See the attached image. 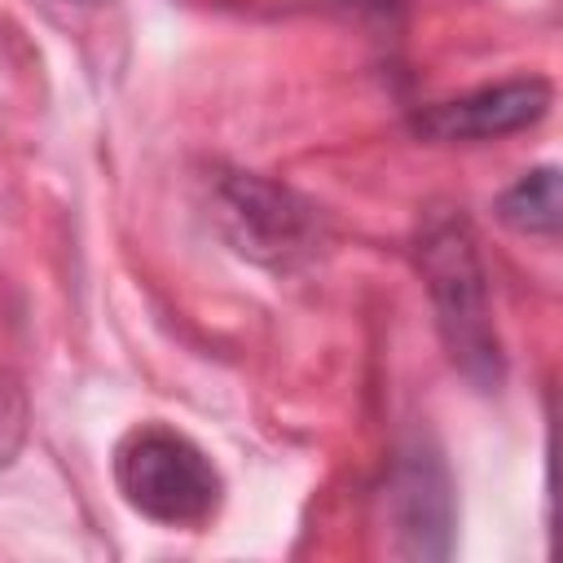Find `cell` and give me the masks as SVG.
<instances>
[{"instance_id":"6da1fadb","label":"cell","mask_w":563,"mask_h":563,"mask_svg":"<svg viewBox=\"0 0 563 563\" xmlns=\"http://www.w3.org/2000/svg\"><path fill=\"white\" fill-rule=\"evenodd\" d=\"M418 268L427 277V295H431L449 361L479 391H497L506 378V356H501V339L493 325L488 282H484L471 224L462 216H444L427 224L418 242Z\"/></svg>"},{"instance_id":"7a4b0ae2","label":"cell","mask_w":563,"mask_h":563,"mask_svg":"<svg viewBox=\"0 0 563 563\" xmlns=\"http://www.w3.org/2000/svg\"><path fill=\"white\" fill-rule=\"evenodd\" d=\"M114 484L141 519L163 528H202L224 501L216 462L163 422H141L114 444Z\"/></svg>"},{"instance_id":"3957f363","label":"cell","mask_w":563,"mask_h":563,"mask_svg":"<svg viewBox=\"0 0 563 563\" xmlns=\"http://www.w3.org/2000/svg\"><path fill=\"white\" fill-rule=\"evenodd\" d=\"M216 207H220V224L224 238L260 260V264H290L299 255H312V246L321 242V220L317 211L290 194L286 185H273L264 176L251 172H233L216 185Z\"/></svg>"},{"instance_id":"277c9868","label":"cell","mask_w":563,"mask_h":563,"mask_svg":"<svg viewBox=\"0 0 563 563\" xmlns=\"http://www.w3.org/2000/svg\"><path fill=\"white\" fill-rule=\"evenodd\" d=\"M550 101H554V88L541 75H519V79L488 84V88H475L453 101H431V106L413 110L409 128L435 145L488 141V136H510V132L537 128L550 114Z\"/></svg>"},{"instance_id":"5b68a950","label":"cell","mask_w":563,"mask_h":563,"mask_svg":"<svg viewBox=\"0 0 563 563\" xmlns=\"http://www.w3.org/2000/svg\"><path fill=\"white\" fill-rule=\"evenodd\" d=\"M387 510L409 559H444L453 550V484L440 453L413 444L396 457L387 479Z\"/></svg>"},{"instance_id":"8992f818","label":"cell","mask_w":563,"mask_h":563,"mask_svg":"<svg viewBox=\"0 0 563 563\" xmlns=\"http://www.w3.org/2000/svg\"><path fill=\"white\" fill-rule=\"evenodd\" d=\"M497 220L523 238H554L559 233V172L554 167H532L523 172L501 198H497Z\"/></svg>"},{"instance_id":"52a82bcc","label":"cell","mask_w":563,"mask_h":563,"mask_svg":"<svg viewBox=\"0 0 563 563\" xmlns=\"http://www.w3.org/2000/svg\"><path fill=\"white\" fill-rule=\"evenodd\" d=\"M18 440H22V396L13 383L0 378V466L13 457Z\"/></svg>"},{"instance_id":"ba28073f","label":"cell","mask_w":563,"mask_h":563,"mask_svg":"<svg viewBox=\"0 0 563 563\" xmlns=\"http://www.w3.org/2000/svg\"><path fill=\"white\" fill-rule=\"evenodd\" d=\"M365 4H387V0H365Z\"/></svg>"},{"instance_id":"9c48e42d","label":"cell","mask_w":563,"mask_h":563,"mask_svg":"<svg viewBox=\"0 0 563 563\" xmlns=\"http://www.w3.org/2000/svg\"><path fill=\"white\" fill-rule=\"evenodd\" d=\"M75 4H97V0H75Z\"/></svg>"}]
</instances>
